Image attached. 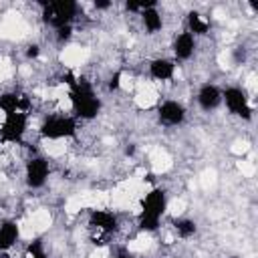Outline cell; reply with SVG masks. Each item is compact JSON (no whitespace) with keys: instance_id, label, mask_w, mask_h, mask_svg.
Wrapping results in <instances>:
<instances>
[{"instance_id":"cell-2","label":"cell","mask_w":258,"mask_h":258,"mask_svg":"<svg viewBox=\"0 0 258 258\" xmlns=\"http://www.w3.org/2000/svg\"><path fill=\"white\" fill-rule=\"evenodd\" d=\"M139 228L143 232H155L159 228L161 216L167 210V198L163 189H151L149 194H145L143 204L139 208Z\"/></svg>"},{"instance_id":"cell-7","label":"cell","mask_w":258,"mask_h":258,"mask_svg":"<svg viewBox=\"0 0 258 258\" xmlns=\"http://www.w3.org/2000/svg\"><path fill=\"white\" fill-rule=\"evenodd\" d=\"M48 175H50V163L46 157L42 155H32L26 159V165H24V177H26V185L32 187V189H38L42 187L46 181H48Z\"/></svg>"},{"instance_id":"cell-5","label":"cell","mask_w":258,"mask_h":258,"mask_svg":"<svg viewBox=\"0 0 258 258\" xmlns=\"http://www.w3.org/2000/svg\"><path fill=\"white\" fill-rule=\"evenodd\" d=\"M28 129V113L16 111L4 117L0 123V141L4 143H20Z\"/></svg>"},{"instance_id":"cell-13","label":"cell","mask_w":258,"mask_h":258,"mask_svg":"<svg viewBox=\"0 0 258 258\" xmlns=\"http://www.w3.org/2000/svg\"><path fill=\"white\" fill-rule=\"evenodd\" d=\"M139 16H141V24H143V28H145L147 32L155 34V32H159V30L163 28V16L159 14V10H157L155 6L143 10Z\"/></svg>"},{"instance_id":"cell-3","label":"cell","mask_w":258,"mask_h":258,"mask_svg":"<svg viewBox=\"0 0 258 258\" xmlns=\"http://www.w3.org/2000/svg\"><path fill=\"white\" fill-rule=\"evenodd\" d=\"M40 135L48 141H62L77 135V117L64 115L56 111L54 115H48L40 125Z\"/></svg>"},{"instance_id":"cell-10","label":"cell","mask_w":258,"mask_h":258,"mask_svg":"<svg viewBox=\"0 0 258 258\" xmlns=\"http://www.w3.org/2000/svg\"><path fill=\"white\" fill-rule=\"evenodd\" d=\"M198 105H200V109H204V111H214L220 103H222V91L216 87V85H212V83H206V85H202V89L198 91Z\"/></svg>"},{"instance_id":"cell-11","label":"cell","mask_w":258,"mask_h":258,"mask_svg":"<svg viewBox=\"0 0 258 258\" xmlns=\"http://www.w3.org/2000/svg\"><path fill=\"white\" fill-rule=\"evenodd\" d=\"M149 75L159 81V83H165V81H171L175 77V64L173 60L169 58H163V56H157L149 62Z\"/></svg>"},{"instance_id":"cell-9","label":"cell","mask_w":258,"mask_h":258,"mask_svg":"<svg viewBox=\"0 0 258 258\" xmlns=\"http://www.w3.org/2000/svg\"><path fill=\"white\" fill-rule=\"evenodd\" d=\"M196 46H198V38L191 32H187V30L177 32L173 38V44H171L173 56L177 60H189L196 54Z\"/></svg>"},{"instance_id":"cell-8","label":"cell","mask_w":258,"mask_h":258,"mask_svg":"<svg viewBox=\"0 0 258 258\" xmlns=\"http://www.w3.org/2000/svg\"><path fill=\"white\" fill-rule=\"evenodd\" d=\"M157 119L165 127H175L185 119V107L177 99H165L157 109Z\"/></svg>"},{"instance_id":"cell-15","label":"cell","mask_w":258,"mask_h":258,"mask_svg":"<svg viewBox=\"0 0 258 258\" xmlns=\"http://www.w3.org/2000/svg\"><path fill=\"white\" fill-rule=\"evenodd\" d=\"M173 230H175V236H179V238H191V236L196 234L198 226H196V222H194V220L181 218V220H175Z\"/></svg>"},{"instance_id":"cell-14","label":"cell","mask_w":258,"mask_h":258,"mask_svg":"<svg viewBox=\"0 0 258 258\" xmlns=\"http://www.w3.org/2000/svg\"><path fill=\"white\" fill-rule=\"evenodd\" d=\"M208 30H210V20L204 14H200L198 10H191L187 14V32H191L198 38V36L208 34Z\"/></svg>"},{"instance_id":"cell-6","label":"cell","mask_w":258,"mask_h":258,"mask_svg":"<svg viewBox=\"0 0 258 258\" xmlns=\"http://www.w3.org/2000/svg\"><path fill=\"white\" fill-rule=\"evenodd\" d=\"M222 101L226 103L228 111L240 119H252V101L248 97V93L240 87H228L226 91H222Z\"/></svg>"},{"instance_id":"cell-17","label":"cell","mask_w":258,"mask_h":258,"mask_svg":"<svg viewBox=\"0 0 258 258\" xmlns=\"http://www.w3.org/2000/svg\"><path fill=\"white\" fill-rule=\"evenodd\" d=\"M26 258H42V256H36L34 252H28V254H26Z\"/></svg>"},{"instance_id":"cell-12","label":"cell","mask_w":258,"mask_h":258,"mask_svg":"<svg viewBox=\"0 0 258 258\" xmlns=\"http://www.w3.org/2000/svg\"><path fill=\"white\" fill-rule=\"evenodd\" d=\"M20 238V226L14 220H6L0 224V252H8Z\"/></svg>"},{"instance_id":"cell-1","label":"cell","mask_w":258,"mask_h":258,"mask_svg":"<svg viewBox=\"0 0 258 258\" xmlns=\"http://www.w3.org/2000/svg\"><path fill=\"white\" fill-rule=\"evenodd\" d=\"M69 99H71V111L75 113L77 119H95L101 111V101L99 97L95 95L93 87L87 85L85 81H77L73 83V89L69 93Z\"/></svg>"},{"instance_id":"cell-18","label":"cell","mask_w":258,"mask_h":258,"mask_svg":"<svg viewBox=\"0 0 258 258\" xmlns=\"http://www.w3.org/2000/svg\"><path fill=\"white\" fill-rule=\"evenodd\" d=\"M117 258H133V256H129V254H119Z\"/></svg>"},{"instance_id":"cell-4","label":"cell","mask_w":258,"mask_h":258,"mask_svg":"<svg viewBox=\"0 0 258 258\" xmlns=\"http://www.w3.org/2000/svg\"><path fill=\"white\" fill-rule=\"evenodd\" d=\"M77 14H79V4L71 0H56L42 4V18L52 28H62L73 24Z\"/></svg>"},{"instance_id":"cell-16","label":"cell","mask_w":258,"mask_h":258,"mask_svg":"<svg viewBox=\"0 0 258 258\" xmlns=\"http://www.w3.org/2000/svg\"><path fill=\"white\" fill-rule=\"evenodd\" d=\"M38 54H40V46H38V44H30L28 50H26V56H28V58H36Z\"/></svg>"}]
</instances>
